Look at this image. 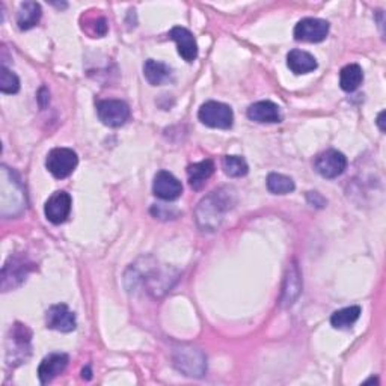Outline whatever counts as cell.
<instances>
[{
    "instance_id": "cell-1",
    "label": "cell",
    "mask_w": 386,
    "mask_h": 386,
    "mask_svg": "<svg viewBox=\"0 0 386 386\" xmlns=\"http://www.w3.org/2000/svg\"><path fill=\"white\" fill-rule=\"evenodd\" d=\"M233 193L219 189L201 201L196 208V222L203 231H215L221 225L224 215L231 208Z\"/></svg>"
},
{
    "instance_id": "cell-2",
    "label": "cell",
    "mask_w": 386,
    "mask_h": 386,
    "mask_svg": "<svg viewBox=\"0 0 386 386\" xmlns=\"http://www.w3.org/2000/svg\"><path fill=\"white\" fill-rule=\"evenodd\" d=\"M32 332L26 324L15 323L6 337V362L17 365L24 362L31 356Z\"/></svg>"
},
{
    "instance_id": "cell-3",
    "label": "cell",
    "mask_w": 386,
    "mask_h": 386,
    "mask_svg": "<svg viewBox=\"0 0 386 386\" xmlns=\"http://www.w3.org/2000/svg\"><path fill=\"white\" fill-rule=\"evenodd\" d=\"M198 118L204 126L212 128H231L234 122L233 109L219 101H207L199 108Z\"/></svg>"
},
{
    "instance_id": "cell-4",
    "label": "cell",
    "mask_w": 386,
    "mask_h": 386,
    "mask_svg": "<svg viewBox=\"0 0 386 386\" xmlns=\"http://www.w3.org/2000/svg\"><path fill=\"white\" fill-rule=\"evenodd\" d=\"M78 165V157L76 151L69 150V148H55L47 156L46 166L49 172L53 175L55 178H67L74 172Z\"/></svg>"
},
{
    "instance_id": "cell-5",
    "label": "cell",
    "mask_w": 386,
    "mask_h": 386,
    "mask_svg": "<svg viewBox=\"0 0 386 386\" xmlns=\"http://www.w3.org/2000/svg\"><path fill=\"white\" fill-rule=\"evenodd\" d=\"M96 115L104 126L121 127L130 118V108L121 100H101L96 103Z\"/></svg>"
},
{
    "instance_id": "cell-6",
    "label": "cell",
    "mask_w": 386,
    "mask_h": 386,
    "mask_svg": "<svg viewBox=\"0 0 386 386\" xmlns=\"http://www.w3.org/2000/svg\"><path fill=\"white\" fill-rule=\"evenodd\" d=\"M32 270V262L28 261L24 257H11L6 261V265L2 269V290L8 292L15 287H20L26 278H28L29 271Z\"/></svg>"
},
{
    "instance_id": "cell-7",
    "label": "cell",
    "mask_w": 386,
    "mask_h": 386,
    "mask_svg": "<svg viewBox=\"0 0 386 386\" xmlns=\"http://www.w3.org/2000/svg\"><path fill=\"white\" fill-rule=\"evenodd\" d=\"M347 168V157L337 150H328L315 157L314 169L324 178H337Z\"/></svg>"
},
{
    "instance_id": "cell-8",
    "label": "cell",
    "mask_w": 386,
    "mask_h": 386,
    "mask_svg": "<svg viewBox=\"0 0 386 386\" xmlns=\"http://www.w3.org/2000/svg\"><path fill=\"white\" fill-rule=\"evenodd\" d=\"M329 33V23L321 19H303L296 24L294 38L303 42H320L326 40Z\"/></svg>"
},
{
    "instance_id": "cell-9",
    "label": "cell",
    "mask_w": 386,
    "mask_h": 386,
    "mask_svg": "<svg viewBox=\"0 0 386 386\" xmlns=\"http://www.w3.org/2000/svg\"><path fill=\"white\" fill-rule=\"evenodd\" d=\"M72 196L69 193L59 190L55 192L53 195L49 198V201L46 203V207H44V213H46V217L51 224L55 225H60L67 221V217L69 216V212H72Z\"/></svg>"
},
{
    "instance_id": "cell-10",
    "label": "cell",
    "mask_w": 386,
    "mask_h": 386,
    "mask_svg": "<svg viewBox=\"0 0 386 386\" xmlns=\"http://www.w3.org/2000/svg\"><path fill=\"white\" fill-rule=\"evenodd\" d=\"M153 192L157 198L163 201H175L181 196L183 184L177 177H174L171 172L160 171L157 172L154 178Z\"/></svg>"
},
{
    "instance_id": "cell-11",
    "label": "cell",
    "mask_w": 386,
    "mask_h": 386,
    "mask_svg": "<svg viewBox=\"0 0 386 386\" xmlns=\"http://www.w3.org/2000/svg\"><path fill=\"white\" fill-rule=\"evenodd\" d=\"M46 324L49 329L58 332H73L77 326L74 312L69 311L64 303L50 306L46 314Z\"/></svg>"
},
{
    "instance_id": "cell-12",
    "label": "cell",
    "mask_w": 386,
    "mask_h": 386,
    "mask_svg": "<svg viewBox=\"0 0 386 386\" xmlns=\"http://www.w3.org/2000/svg\"><path fill=\"white\" fill-rule=\"evenodd\" d=\"M169 38L177 42L178 53L186 62H193L198 58V44L189 29L175 26L169 32Z\"/></svg>"
},
{
    "instance_id": "cell-13",
    "label": "cell",
    "mask_w": 386,
    "mask_h": 386,
    "mask_svg": "<svg viewBox=\"0 0 386 386\" xmlns=\"http://www.w3.org/2000/svg\"><path fill=\"white\" fill-rule=\"evenodd\" d=\"M68 362H69V358L65 353H51L44 358L38 367L40 382L42 385L50 383L55 377L65 371Z\"/></svg>"
},
{
    "instance_id": "cell-14",
    "label": "cell",
    "mask_w": 386,
    "mask_h": 386,
    "mask_svg": "<svg viewBox=\"0 0 386 386\" xmlns=\"http://www.w3.org/2000/svg\"><path fill=\"white\" fill-rule=\"evenodd\" d=\"M248 118L251 121L260 122V124H275V122L283 121L278 104L267 100L251 104L248 109Z\"/></svg>"
},
{
    "instance_id": "cell-15",
    "label": "cell",
    "mask_w": 386,
    "mask_h": 386,
    "mask_svg": "<svg viewBox=\"0 0 386 386\" xmlns=\"http://www.w3.org/2000/svg\"><path fill=\"white\" fill-rule=\"evenodd\" d=\"M201 359H205L203 355H201L198 350L195 349H183L178 350V355L175 356V365L180 371L186 373L187 376H195L199 377L203 376L205 368L199 367L196 364H192V361H201Z\"/></svg>"
},
{
    "instance_id": "cell-16",
    "label": "cell",
    "mask_w": 386,
    "mask_h": 386,
    "mask_svg": "<svg viewBox=\"0 0 386 386\" xmlns=\"http://www.w3.org/2000/svg\"><path fill=\"white\" fill-rule=\"evenodd\" d=\"M287 65L297 76L308 74L317 68V60L308 51L294 49L287 55Z\"/></svg>"
},
{
    "instance_id": "cell-17",
    "label": "cell",
    "mask_w": 386,
    "mask_h": 386,
    "mask_svg": "<svg viewBox=\"0 0 386 386\" xmlns=\"http://www.w3.org/2000/svg\"><path fill=\"white\" fill-rule=\"evenodd\" d=\"M213 172H215V163L210 159L190 165L187 168V177H189L190 187L199 190L207 183V180L212 177Z\"/></svg>"
},
{
    "instance_id": "cell-18",
    "label": "cell",
    "mask_w": 386,
    "mask_h": 386,
    "mask_svg": "<svg viewBox=\"0 0 386 386\" xmlns=\"http://www.w3.org/2000/svg\"><path fill=\"white\" fill-rule=\"evenodd\" d=\"M302 292V283H301V274L297 266H290L288 274L285 276V285L283 292V299L280 303L284 306H290L296 302Z\"/></svg>"
},
{
    "instance_id": "cell-19",
    "label": "cell",
    "mask_w": 386,
    "mask_h": 386,
    "mask_svg": "<svg viewBox=\"0 0 386 386\" xmlns=\"http://www.w3.org/2000/svg\"><path fill=\"white\" fill-rule=\"evenodd\" d=\"M144 76L148 81V83L153 86L163 85L168 82L172 76V69L169 65L165 62H159V60L148 59L144 65Z\"/></svg>"
},
{
    "instance_id": "cell-20",
    "label": "cell",
    "mask_w": 386,
    "mask_h": 386,
    "mask_svg": "<svg viewBox=\"0 0 386 386\" xmlns=\"http://www.w3.org/2000/svg\"><path fill=\"white\" fill-rule=\"evenodd\" d=\"M42 10L37 2H24L20 5L19 14H17V24L22 31H29L35 28L41 20Z\"/></svg>"
},
{
    "instance_id": "cell-21",
    "label": "cell",
    "mask_w": 386,
    "mask_h": 386,
    "mask_svg": "<svg viewBox=\"0 0 386 386\" xmlns=\"http://www.w3.org/2000/svg\"><path fill=\"white\" fill-rule=\"evenodd\" d=\"M364 81V72L358 64L346 65L339 73V86L346 92H353Z\"/></svg>"
},
{
    "instance_id": "cell-22",
    "label": "cell",
    "mask_w": 386,
    "mask_h": 386,
    "mask_svg": "<svg viewBox=\"0 0 386 386\" xmlns=\"http://www.w3.org/2000/svg\"><path fill=\"white\" fill-rule=\"evenodd\" d=\"M359 317H361V306H347L332 314L330 324L335 329H350Z\"/></svg>"
},
{
    "instance_id": "cell-23",
    "label": "cell",
    "mask_w": 386,
    "mask_h": 386,
    "mask_svg": "<svg viewBox=\"0 0 386 386\" xmlns=\"http://www.w3.org/2000/svg\"><path fill=\"white\" fill-rule=\"evenodd\" d=\"M267 189L270 193H275V195H287V193H292L296 189L294 181L287 177L283 174H269V177L266 180Z\"/></svg>"
},
{
    "instance_id": "cell-24",
    "label": "cell",
    "mask_w": 386,
    "mask_h": 386,
    "mask_svg": "<svg viewBox=\"0 0 386 386\" xmlns=\"http://www.w3.org/2000/svg\"><path fill=\"white\" fill-rule=\"evenodd\" d=\"M224 172L231 178H240L248 174L249 166L240 156H226L222 162Z\"/></svg>"
},
{
    "instance_id": "cell-25",
    "label": "cell",
    "mask_w": 386,
    "mask_h": 386,
    "mask_svg": "<svg viewBox=\"0 0 386 386\" xmlns=\"http://www.w3.org/2000/svg\"><path fill=\"white\" fill-rule=\"evenodd\" d=\"M0 91L3 94H17L20 91V81L5 65L0 68Z\"/></svg>"
},
{
    "instance_id": "cell-26",
    "label": "cell",
    "mask_w": 386,
    "mask_h": 386,
    "mask_svg": "<svg viewBox=\"0 0 386 386\" xmlns=\"http://www.w3.org/2000/svg\"><path fill=\"white\" fill-rule=\"evenodd\" d=\"M91 28L92 31L90 32V35H92V38L103 37V35H106L108 32V22L106 19H103V17H96V19L91 22Z\"/></svg>"
},
{
    "instance_id": "cell-27",
    "label": "cell",
    "mask_w": 386,
    "mask_h": 386,
    "mask_svg": "<svg viewBox=\"0 0 386 386\" xmlns=\"http://www.w3.org/2000/svg\"><path fill=\"white\" fill-rule=\"evenodd\" d=\"M308 201L311 204H315V207H324L326 205V201L317 192H308Z\"/></svg>"
},
{
    "instance_id": "cell-28",
    "label": "cell",
    "mask_w": 386,
    "mask_h": 386,
    "mask_svg": "<svg viewBox=\"0 0 386 386\" xmlns=\"http://www.w3.org/2000/svg\"><path fill=\"white\" fill-rule=\"evenodd\" d=\"M383 117H385V112H380L379 117H377V126H379L380 131H385V126H383Z\"/></svg>"
},
{
    "instance_id": "cell-29",
    "label": "cell",
    "mask_w": 386,
    "mask_h": 386,
    "mask_svg": "<svg viewBox=\"0 0 386 386\" xmlns=\"http://www.w3.org/2000/svg\"><path fill=\"white\" fill-rule=\"evenodd\" d=\"M92 373H91V368L90 367H86V368H83V371H82V377L83 379H86V380H91V376Z\"/></svg>"
}]
</instances>
